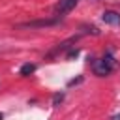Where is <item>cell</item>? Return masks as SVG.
<instances>
[{
    "instance_id": "1",
    "label": "cell",
    "mask_w": 120,
    "mask_h": 120,
    "mask_svg": "<svg viewBox=\"0 0 120 120\" xmlns=\"http://www.w3.org/2000/svg\"><path fill=\"white\" fill-rule=\"evenodd\" d=\"M114 66H116V62H114V58H112L111 54H105L103 58H99V60H96V62L92 64L94 73H96V75H99V77L109 75V73L114 69Z\"/></svg>"
},
{
    "instance_id": "2",
    "label": "cell",
    "mask_w": 120,
    "mask_h": 120,
    "mask_svg": "<svg viewBox=\"0 0 120 120\" xmlns=\"http://www.w3.org/2000/svg\"><path fill=\"white\" fill-rule=\"evenodd\" d=\"M77 4H79V0H60V2L54 6V13H56V17H62V15L69 13Z\"/></svg>"
},
{
    "instance_id": "3",
    "label": "cell",
    "mask_w": 120,
    "mask_h": 120,
    "mask_svg": "<svg viewBox=\"0 0 120 120\" xmlns=\"http://www.w3.org/2000/svg\"><path fill=\"white\" fill-rule=\"evenodd\" d=\"M60 22V17H54V19H41V21H28V22H22L21 28H43V26H52V24H58Z\"/></svg>"
},
{
    "instance_id": "4",
    "label": "cell",
    "mask_w": 120,
    "mask_h": 120,
    "mask_svg": "<svg viewBox=\"0 0 120 120\" xmlns=\"http://www.w3.org/2000/svg\"><path fill=\"white\" fill-rule=\"evenodd\" d=\"M101 19H103V22H105V24L120 26V13H116V11H103Z\"/></svg>"
},
{
    "instance_id": "5",
    "label": "cell",
    "mask_w": 120,
    "mask_h": 120,
    "mask_svg": "<svg viewBox=\"0 0 120 120\" xmlns=\"http://www.w3.org/2000/svg\"><path fill=\"white\" fill-rule=\"evenodd\" d=\"M36 71V66L34 64H24L22 68H21V75L22 77H26V75H30V73H34Z\"/></svg>"
},
{
    "instance_id": "6",
    "label": "cell",
    "mask_w": 120,
    "mask_h": 120,
    "mask_svg": "<svg viewBox=\"0 0 120 120\" xmlns=\"http://www.w3.org/2000/svg\"><path fill=\"white\" fill-rule=\"evenodd\" d=\"M58 101H62V94H56V96H54V105H56Z\"/></svg>"
},
{
    "instance_id": "7",
    "label": "cell",
    "mask_w": 120,
    "mask_h": 120,
    "mask_svg": "<svg viewBox=\"0 0 120 120\" xmlns=\"http://www.w3.org/2000/svg\"><path fill=\"white\" fill-rule=\"evenodd\" d=\"M112 120H120V114H116V116H112Z\"/></svg>"
}]
</instances>
